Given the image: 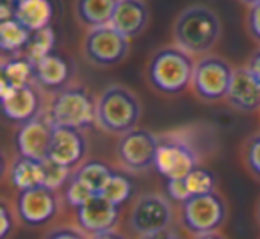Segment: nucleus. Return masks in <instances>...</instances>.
<instances>
[{
  "instance_id": "f257e3e1",
  "label": "nucleus",
  "mask_w": 260,
  "mask_h": 239,
  "mask_svg": "<svg viewBox=\"0 0 260 239\" xmlns=\"http://www.w3.org/2000/svg\"><path fill=\"white\" fill-rule=\"evenodd\" d=\"M221 31L223 25L214 9L205 4H192L177 15L171 36L177 47L198 59L212 54L221 38Z\"/></svg>"
},
{
  "instance_id": "f03ea898",
  "label": "nucleus",
  "mask_w": 260,
  "mask_h": 239,
  "mask_svg": "<svg viewBox=\"0 0 260 239\" xmlns=\"http://www.w3.org/2000/svg\"><path fill=\"white\" fill-rule=\"evenodd\" d=\"M196 57L182 50L175 43L157 48L146 65V80L153 91L175 97L191 89Z\"/></svg>"
},
{
  "instance_id": "7ed1b4c3",
  "label": "nucleus",
  "mask_w": 260,
  "mask_h": 239,
  "mask_svg": "<svg viewBox=\"0 0 260 239\" xmlns=\"http://www.w3.org/2000/svg\"><path fill=\"white\" fill-rule=\"evenodd\" d=\"M143 105L139 97L123 84H109L96 97V127L105 134L123 136L139 127Z\"/></svg>"
},
{
  "instance_id": "20e7f679",
  "label": "nucleus",
  "mask_w": 260,
  "mask_h": 239,
  "mask_svg": "<svg viewBox=\"0 0 260 239\" xmlns=\"http://www.w3.org/2000/svg\"><path fill=\"white\" fill-rule=\"evenodd\" d=\"M47 116L55 127L86 131L96 125V97L80 84H70L50 95Z\"/></svg>"
},
{
  "instance_id": "39448f33",
  "label": "nucleus",
  "mask_w": 260,
  "mask_h": 239,
  "mask_svg": "<svg viewBox=\"0 0 260 239\" xmlns=\"http://www.w3.org/2000/svg\"><path fill=\"white\" fill-rule=\"evenodd\" d=\"M178 218L182 228L191 235L221 232L228 220V202L217 189L192 195L178 205Z\"/></svg>"
},
{
  "instance_id": "423d86ee",
  "label": "nucleus",
  "mask_w": 260,
  "mask_h": 239,
  "mask_svg": "<svg viewBox=\"0 0 260 239\" xmlns=\"http://www.w3.org/2000/svg\"><path fill=\"white\" fill-rule=\"evenodd\" d=\"M235 68L228 59L217 54H207L196 59L191 91L205 104H217L226 100Z\"/></svg>"
},
{
  "instance_id": "0eeeda50",
  "label": "nucleus",
  "mask_w": 260,
  "mask_h": 239,
  "mask_svg": "<svg viewBox=\"0 0 260 239\" xmlns=\"http://www.w3.org/2000/svg\"><path fill=\"white\" fill-rule=\"evenodd\" d=\"M200 166V152L184 131H173L159 136L155 170L166 181L185 178Z\"/></svg>"
},
{
  "instance_id": "6e6552de",
  "label": "nucleus",
  "mask_w": 260,
  "mask_h": 239,
  "mask_svg": "<svg viewBox=\"0 0 260 239\" xmlns=\"http://www.w3.org/2000/svg\"><path fill=\"white\" fill-rule=\"evenodd\" d=\"M177 209L171 200L160 193H143L132 202L128 211V227L138 237L171 230Z\"/></svg>"
},
{
  "instance_id": "1a4fd4ad",
  "label": "nucleus",
  "mask_w": 260,
  "mask_h": 239,
  "mask_svg": "<svg viewBox=\"0 0 260 239\" xmlns=\"http://www.w3.org/2000/svg\"><path fill=\"white\" fill-rule=\"evenodd\" d=\"M82 57L96 68H112L128 57L130 40L112 25L96 27L86 31L80 43Z\"/></svg>"
},
{
  "instance_id": "9d476101",
  "label": "nucleus",
  "mask_w": 260,
  "mask_h": 239,
  "mask_svg": "<svg viewBox=\"0 0 260 239\" xmlns=\"http://www.w3.org/2000/svg\"><path fill=\"white\" fill-rule=\"evenodd\" d=\"M157 148H159V136L148 129L138 127L118 138L116 159L123 171L145 173L155 168Z\"/></svg>"
},
{
  "instance_id": "9b49d317",
  "label": "nucleus",
  "mask_w": 260,
  "mask_h": 239,
  "mask_svg": "<svg viewBox=\"0 0 260 239\" xmlns=\"http://www.w3.org/2000/svg\"><path fill=\"white\" fill-rule=\"evenodd\" d=\"M15 211L18 220L27 227H45L57 218L61 211V196L59 191L45 186L18 191L15 198Z\"/></svg>"
},
{
  "instance_id": "f8f14e48",
  "label": "nucleus",
  "mask_w": 260,
  "mask_h": 239,
  "mask_svg": "<svg viewBox=\"0 0 260 239\" xmlns=\"http://www.w3.org/2000/svg\"><path fill=\"white\" fill-rule=\"evenodd\" d=\"M0 97L6 118L16 125H23L47 112L48 102H45V91L38 84L11 89Z\"/></svg>"
},
{
  "instance_id": "ddd939ff",
  "label": "nucleus",
  "mask_w": 260,
  "mask_h": 239,
  "mask_svg": "<svg viewBox=\"0 0 260 239\" xmlns=\"http://www.w3.org/2000/svg\"><path fill=\"white\" fill-rule=\"evenodd\" d=\"M55 125L48 120L47 112L38 118L30 120L27 124L18 125L15 132V146L20 156L30 157L36 161L48 159L52 136Z\"/></svg>"
},
{
  "instance_id": "4468645a",
  "label": "nucleus",
  "mask_w": 260,
  "mask_h": 239,
  "mask_svg": "<svg viewBox=\"0 0 260 239\" xmlns=\"http://www.w3.org/2000/svg\"><path fill=\"white\" fill-rule=\"evenodd\" d=\"M87 138L84 131L73 127H54L48 159L75 171L84 161H87Z\"/></svg>"
},
{
  "instance_id": "2eb2a0df",
  "label": "nucleus",
  "mask_w": 260,
  "mask_h": 239,
  "mask_svg": "<svg viewBox=\"0 0 260 239\" xmlns=\"http://www.w3.org/2000/svg\"><path fill=\"white\" fill-rule=\"evenodd\" d=\"M119 216L121 207L111 203L102 195H94L86 205L75 211V225L91 237L118 228Z\"/></svg>"
},
{
  "instance_id": "dca6fc26",
  "label": "nucleus",
  "mask_w": 260,
  "mask_h": 239,
  "mask_svg": "<svg viewBox=\"0 0 260 239\" xmlns=\"http://www.w3.org/2000/svg\"><path fill=\"white\" fill-rule=\"evenodd\" d=\"M224 102L237 112L244 114L260 112V82L246 66L235 68L232 86Z\"/></svg>"
},
{
  "instance_id": "f3484780",
  "label": "nucleus",
  "mask_w": 260,
  "mask_h": 239,
  "mask_svg": "<svg viewBox=\"0 0 260 239\" xmlns=\"http://www.w3.org/2000/svg\"><path fill=\"white\" fill-rule=\"evenodd\" d=\"M72 77V65L64 55L57 54V52L47 55L45 59L34 65V84H38L45 93L54 95L57 91L64 89L66 86L73 84Z\"/></svg>"
},
{
  "instance_id": "a211bd4d",
  "label": "nucleus",
  "mask_w": 260,
  "mask_h": 239,
  "mask_svg": "<svg viewBox=\"0 0 260 239\" xmlns=\"http://www.w3.org/2000/svg\"><path fill=\"white\" fill-rule=\"evenodd\" d=\"M150 23V8L145 0H119L111 25L128 40L141 36Z\"/></svg>"
},
{
  "instance_id": "6ab92c4d",
  "label": "nucleus",
  "mask_w": 260,
  "mask_h": 239,
  "mask_svg": "<svg viewBox=\"0 0 260 239\" xmlns=\"http://www.w3.org/2000/svg\"><path fill=\"white\" fill-rule=\"evenodd\" d=\"M34 84V63L25 54L2 55L0 63V95Z\"/></svg>"
},
{
  "instance_id": "aec40b11",
  "label": "nucleus",
  "mask_w": 260,
  "mask_h": 239,
  "mask_svg": "<svg viewBox=\"0 0 260 239\" xmlns=\"http://www.w3.org/2000/svg\"><path fill=\"white\" fill-rule=\"evenodd\" d=\"M119 0H73V15L86 31L111 25Z\"/></svg>"
},
{
  "instance_id": "412c9836",
  "label": "nucleus",
  "mask_w": 260,
  "mask_h": 239,
  "mask_svg": "<svg viewBox=\"0 0 260 239\" xmlns=\"http://www.w3.org/2000/svg\"><path fill=\"white\" fill-rule=\"evenodd\" d=\"M8 178L13 188L18 191L43 186V161L16 154L8 166Z\"/></svg>"
},
{
  "instance_id": "4be33fe9",
  "label": "nucleus",
  "mask_w": 260,
  "mask_h": 239,
  "mask_svg": "<svg viewBox=\"0 0 260 239\" xmlns=\"http://www.w3.org/2000/svg\"><path fill=\"white\" fill-rule=\"evenodd\" d=\"M15 4V18L30 33L50 27L54 18V4L50 0H16Z\"/></svg>"
},
{
  "instance_id": "5701e85b",
  "label": "nucleus",
  "mask_w": 260,
  "mask_h": 239,
  "mask_svg": "<svg viewBox=\"0 0 260 239\" xmlns=\"http://www.w3.org/2000/svg\"><path fill=\"white\" fill-rule=\"evenodd\" d=\"M114 168L109 166L105 161L100 159H87L73 171L72 177L75 181L82 182L87 189H89L93 195H102L104 188L107 186L109 178L114 173Z\"/></svg>"
},
{
  "instance_id": "b1692460",
  "label": "nucleus",
  "mask_w": 260,
  "mask_h": 239,
  "mask_svg": "<svg viewBox=\"0 0 260 239\" xmlns=\"http://www.w3.org/2000/svg\"><path fill=\"white\" fill-rule=\"evenodd\" d=\"M30 36L32 33L16 18L0 22V50L4 55L23 54L30 41Z\"/></svg>"
},
{
  "instance_id": "393cba45",
  "label": "nucleus",
  "mask_w": 260,
  "mask_h": 239,
  "mask_svg": "<svg viewBox=\"0 0 260 239\" xmlns=\"http://www.w3.org/2000/svg\"><path fill=\"white\" fill-rule=\"evenodd\" d=\"M132 193H134V184L128 178V175L123 173V171H114L112 177L109 178L107 186L104 188V191H102V196L114 205L121 207L123 203L132 198Z\"/></svg>"
},
{
  "instance_id": "a878e982",
  "label": "nucleus",
  "mask_w": 260,
  "mask_h": 239,
  "mask_svg": "<svg viewBox=\"0 0 260 239\" xmlns=\"http://www.w3.org/2000/svg\"><path fill=\"white\" fill-rule=\"evenodd\" d=\"M54 48H55V33L52 27H45V29L32 33L30 41L23 54L36 65V63H40L47 55L54 54Z\"/></svg>"
},
{
  "instance_id": "bb28decb",
  "label": "nucleus",
  "mask_w": 260,
  "mask_h": 239,
  "mask_svg": "<svg viewBox=\"0 0 260 239\" xmlns=\"http://www.w3.org/2000/svg\"><path fill=\"white\" fill-rule=\"evenodd\" d=\"M241 157L248 173L260 182V132H255L246 139L241 150Z\"/></svg>"
},
{
  "instance_id": "cd10ccee",
  "label": "nucleus",
  "mask_w": 260,
  "mask_h": 239,
  "mask_svg": "<svg viewBox=\"0 0 260 239\" xmlns=\"http://www.w3.org/2000/svg\"><path fill=\"white\" fill-rule=\"evenodd\" d=\"M72 175H73V170H70V168L61 166V164L54 163L52 159L43 161V186L45 188L59 191L62 186L68 184Z\"/></svg>"
},
{
  "instance_id": "c85d7f7f",
  "label": "nucleus",
  "mask_w": 260,
  "mask_h": 239,
  "mask_svg": "<svg viewBox=\"0 0 260 239\" xmlns=\"http://www.w3.org/2000/svg\"><path fill=\"white\" fill-rule=\"evenodd\" d=\"M185 184H187L189 193L192 195H205V193L216 191V177L212 171L205 170V168L198 166L192 170L191 173L185 177Z\"/></svg>"
},
{
  "instance_id": "c756f323",
  "label": "nucleus",
  "mask_w": 260,
  "mask_h": 239,
  "mask_svg": "<svg viewBox=\"0 0 260 239\" xmlns=\"http://www.w3.org/2000/svg\"><path fill=\"white\" fill-rule=\"evenodd\" d=\"M93 193L82 184V182L75 181V178H70V182L64 186V191H62V200L68 203L73 209H80L82 205H86L91 198H93Z\"/></svg>"
},
{
  "instance_id": "7c9ffc66",
  "label": "nucleus",
  "mask_w": 260,
  "mask_h": 239,
  "mask_svg": "<svg viewBox=\"0 0 260 239\" xmlns=\"http://www.w3.org/2000/svg\"><path fill=\"white\" fill-rule=\"evenodd\" d=\"M41 239H89V235L84 230H80L77 225L61 223L48 228Z\"/></svg>"
},
{
  "instance_id": "2f4dec72",
  "label": "nucleus",
  "mask_w": 260,
  "mask_h": 239,
  "mask_svg": "<svg viewBox=\"0 0 260 239\" xmlns=\"http://www.w3.org/2000/svg\"><path fill=\"white\" fill-rule=\"evenodd\" d=\"M16 214L15 207L9 205L6 200L0 202V239H9V235L15 230V223H16Z\"/></svg>"
},
{
  "instance_id": "473e14b6",
  "label": "nucleus",
  "mask_w": 260,
  "mask_h": 239,
  "mask_svg": "<svg viewBox=\"0 0 260 239\" xmlns=\"http://www.w3.org/2000/svg\"><path fill=\"white\" fill-rule=\"evenodd\" d=\"M166 193H168V198H170L171 202H177L178 205L191 196V193H189V189H187V184H185V178H171V181H168Z\"/></svg>"
},
{
  "instance_id": "72a5a7b5",
  "label": "nucleus",
  "mask_w": 260,
  "mask_h": 239,
  "mask_svg": "<svg viewBox=\"0 0 260 239\" xmlns=\"http://www.w3.org/2000/svg\"><path fill=\"white\" fill-rule=\"evenodd\" d=\"M246 33L260 47V4L248 8V13H246Z\"/></svg>"
},
{
  "instance_id": "f704fd0d",
  "label": "nucleus",
  "mask_w": 260,
  "mask_h": 239,
  "mask_svg": "<svg viewBox=\"0 0 260 239\" xmlns=\"http://www.w3.org/2000/svg\"><path fill=\"white\" fill-rule=\"evenodd\" d=\"M244 66L249 70V72H251V75L260 82V47H256L255 50L249 54V57H248V61H246Z\"/></svg>"
},
{
  "instance_id": "c9c22d12",
  "label": "nucleus",
  "mask_w": 260,
  "mask_h": 239,
  "mask_svg": "<svg viewBox=\"0 0 260 239\" xmlns=\"http://www.w3.org/2000/svg\"><path fill=\"white\" fill-rule=\"evenodd\" d=\"M89 239H128L121 230L114 228V230H109V232H104V234H96V235H91Z\"/></svg>"
},
{
  "instance_id": "e433bc0d",
  "label": "nucleus",
  "mask_w": 260,
  "mask_h": 239,
  "mask_svg": "<svg viewBox=\"0 0 260 239\" xmlns=\"http://www.w3.org/2000/svg\"><path fill=\"white\" fill-rule=\"evenodd\" d=\"M136 239H180V235L175 230H166V232H160V234L143 235V237H136Z\"/></svg>"
},
{
  "instance_id": "4c0bfd02",
  "label": "nucleus",
  "mask_w": 260,
  "mask_h": 239,
  "mask_svg": "<svg viewBox=\"0 0 260 239\" xmlns=\"http://www.w3.org/2000/svg\"><path fill=\"white\" fill-rule=\"evenodd\" d=\"M191 239H228L221 232H212V234H203V235H192Z\"/></svg>"
},
{
  "instance_id": "58836bf2",
  "label": "nucleus",
  "mask_w": 260,
  "mask_h": 239,
  "mask_svg": "<svg viewBox=\"0 0 260 239\" xmlns=\"http://www.w3.org/2000/svg\"><path fill=\"white\" fill-rule=\"evenodd\" d=\"M241 2L246 6V8H253V6L260 4V0H241Z\"/></svg>"
},
{
  "instance_id": "ea45409f",
  "label": "nucleus",
  "mask_w": 260,
  "mask_h": 239,
  "mask_svg": "<svg viewBox=\"0 0 260 239\" xmlns=\"http://www.w3.org/2000/svg\"><path fill=\"white\" fill-rule=\"evenodd\" d=\"M255 214H256V220H258V223H260V198H258V202H256V207H255Z\"/></svg>"
}]
</instances>
